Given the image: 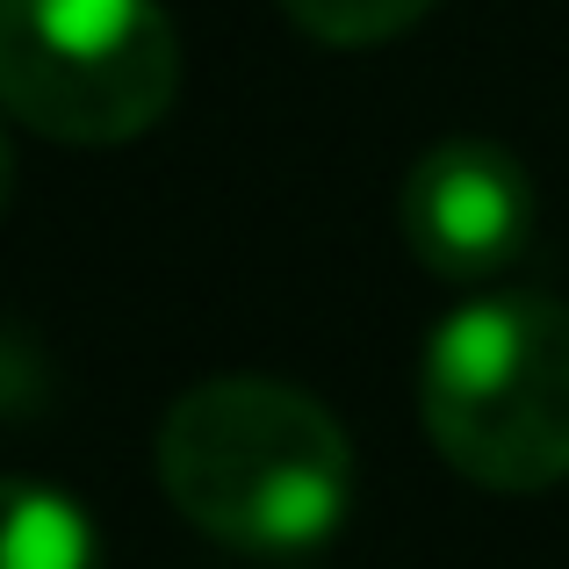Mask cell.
I'll return each instance as SVG.
<instances>
[{"mask_svg": "<svg viewBox=\"0 0 569 569\" xmlns=\"http://www.w3.org/2000/svg\"><path fill=\"white\" fill-rule=\"evenodd\" d=\"M181 94L159 0H0V109L51 144H130Z\"/></svg>", "mask_w": 569, "mask_h": 569, "instance_id": "cell-3", "label": "cell"}, {"mask_svg": "<svg viewBox=\"0 0 569 569\" xmlns=\"http://www.w3.org/2000/svg\"><path fill=\"white\" fill-rule=\"evenodd\" d=\"M159 490L194 533L260 562L325 548L353 505V447L310 389L209 376L159 418Z\"/></svg>", "mask_w": 569, "mask_h": 569, "instance_id": "cell-1", "label": "cell"}, {"mask_svg": "<svg viewBox=\"0 0 569 569\" xmlns=\"http://www.w3.org/2000/svg\"><path fill=\"white\" fill-rule=\"evenodd\" d=\"M397 223L426 274L483 289L512 274L533 246V173L490 138H440L403 173Z\"/></svg>", "mask_w": 569, "mask_h": 569, "instance_id": "cell-4", "label": "cell"}, {"mask_svg": "<svg viewBox=\"0 0 569 569\" xmlns=\"http://www.w3.org/2000/svg\"><path fill=\"white\" fill-rule=\"evenodd\" d=\"M14 202V144H8V123H0V217Z\"/></svg>", "mask_w": 569, "mask_h": 569, "instance_id": "cell-7", "label": "cell"}, {"mask_svg": "<svg viewBox=\"0 0 569 569\" xmlns=\"http://www.w3.org/2000/svg\"><path fill=\"white\" fill-rule=\"evenodd\" d=\"M289 569H296V562H289Z\"/></svg>", "mask_w": 569, "mask_h": 569, "instance_id": "cell-8", "label": "cell"}, {"mask_svg": "<svg viewBox=\"0 0 569 569\" xmlns=\"http://www.w3.org/2000/svg\"><path fill=\"white\" fill-rule=\"evenodd\" d=\"M0 569H101V527L72 490L0 476Z\"/></svg>", "mask_w": 569, "mask_h": 569, "instance_id": "cell-5", "label": "cell"}, {"mask_svg": "<svg viewBox=\"0 0 569 569\" xmlns=\"http://www.w3.org/2000/svg\"><path fill=\"white\" fill-rule=\"evenodd\" d=\"M418 418L455 476L548 490L569 476V303L490 289L447 310L418 361Z\"/></svg>", "mask_w": 569, "mask_h": 569, "instance_id": "cell-2", "label": "cell"}, {"mask_svg": "<svg viewBox=\"0 0 569 569\" xmlns=\"http://www.w3.org/2000/svg\"><path fill=\"white\" fill-rule=\"evenodd\" d=\"M432 8L440 0H281V14L325 51H376L411 22H426Z\"/></svg>", "mask_w": 569, "mask_h": 569, "instance_id": "cell-6", "label": "cell"}]
</instances>
